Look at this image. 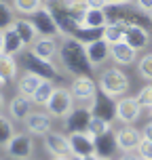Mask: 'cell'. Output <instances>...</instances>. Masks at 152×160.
Listing matches in <instances>:
<instances>
[{"instance_id":"1","label":"cell","mask_w":152,"mask_h":160,"mask_svg":"<svg viewBox=\"0 0 152 160\" xmlns=\"http://www.w3.org/2000/svg\"><path fill=\"white\" fill-rule=\"evenodd\" d=\"M59 57H61V63L70 74L74 76H91V70L93 65L87 57V51H85V44L78 42L72 36H66L64 44L59 47Z\"/></svg>"},{"instance_id":"2","label":"cell","mask_w":152,"mask_h":160,"mask_svg":"<svg viewBox=\"0 0 152 160\" xmlns=\"http://www.w3.org/2000/svg\"><path fill=\"white\" fill-rule=\"evenodd\" d=\"M108 21H125L129 25H142L146 23V17L142 15V8L131 7V2H108V7L104 8Z\"/></svg>"},{"instance_id":"3","label":"cell","mask_w":152,"mask_h":160,"mask_svg":"<svg viewBox=\"0 0 152 160\" xmlns=\"http://www.w3.org/2000/svg\"><path fill=\"white\" fill-rule=\"evenodd\" d=\"M99 87H102L99 91H104L106 95L116 99V97H123L129 91V78L125 72H120L118 68H110V70H106L102 74Z\"/></svg>"},{"instance_id":"4","label":"cell","mask_w":152,"mask_h":160,"mask_svg":"<svg viewBox=\"0 0 152 160\" xmlns=\"http://www.w3.org/2000/svg\"><path fill=\"white\" fill-rule=\"evenodd\" d=\"M49 110L51 116H55V118H66L68 114L74 110V97L70 93V88L66 87H55L53 91V95L49 99V103L45 105Z\"/></svg>"},{"instance_id":"5","label":"cell","mask_w":152,"mask_h":160,"mask_svg":"<svg viewBox=\"0 0 152 160\" xmlns=\"http://www.w3.org/2000/svg\"><path fill=\"white\" fill-rule=\"evenodd\" d=\"M47 7H49V11H51L53 19H55L59 32L64 34V36H72V34L80 28V23L70 15V11L66 8V0H64V2H59V0H51Z\"/></svg>"},{"instance_id":"6","label":"cell","mask_w":152,"mask_h":160,"mask_svg":"<svg viewBox=\"0 0 152 160\" xmlns=\"http://www.w3.org/2000/svg\"><path fill=\"white\" fill-rule=\"evenodd\" d=\"M91 108V114L95 116V118H102V120H108V122H112L116 118V99L110 95H106L104 91H99L95 97H93V101L89 103Z\"/></svg>"},{"instance_id":"7","label":"cell","mask_w":152,"mask_h":160,"mask_svg":"<svg viewBox=\"0 0 152 160\" xmlns=\"http://www.w3.org/2000/svg\"><path fill=\"white\" fill-rule=\"evenodd\" d=\"M24 65L28 72L40 76L42 80H55L57 78V70L53 68V63L47 61V59H40L38 55H34L32 51L24 55Z\"/></svg>"},{"instance_id":"8","label":"cell","mask_w":152,"mask_h":160,"mask_svg":"<svg viewBox=\"0 0 152 160\" xmlns=\"http://www.w3.org/2000/svg\"><path fill=\"white\" fill-rule=\"evenodd\" d=\"M70 93L76 101H82V103H91L93 97L97 95V87H95V80L91 76H76L70 84Z\"/></svg>"},{"instance_id":"9","label":"cell","mask_w":152,"mask_h":160,"mask_svg":"<svg viewBox=\"0 0 152 160\" xmlns=\"http://www.w3.org/2000/svg\"><path fill=\"white\" fill-rule=\"evenodd\" d=\"M30 21L34 23V28L38 30L40 36L53 38L57 34H61L59 28H57V23H55V19H53V15H51V11H49V7H40L36 13H32L30 15Z\"/></svg>"},{"instance_id":"10","label":"cell","mask_w":152,"mask_h":160,"mask_svg":"<svg viewBox=\"0 0 152 160\" xmlns=\"http://www.w3.org/2000/svg\"><path fill=\"white\" fill-rule=\"evenodd\" d=\"M91 118H93L91 108H74L72 112L66 116V133L68 135H72V133H87Z\"/></svg>"},{"instance_id":"11","label":"cell","mask_w":152,"mask_h":160,"mask_svg":"<svg viewBox=\"0 0 152 160\" xmlns=\"http://www.w3.org/2000/svg\"><path fill=\"white\" fill-rule=\"evenodd\" d=\"M142 114V105L137 103L135 97H120L116 101V118L125 124H133Z\"/></svg>"},{"instance_id":"12","label":"cell","mask_w":152,"mask_h":160,"mask_svg":"<svg viewBox=\"0 0 152 160\" xmlns=\"http://www.w3.org/2000/svg\"><path fill=\"white\" fill-rule=\"evenodd\" d=\"M45 148L53 156H74L72 154V145H70V137L64 135V133H51L49 131L45 135Z\"/></svg>"},{"instance_id":"13","label":"cell","mask_w":152,"mask_h":160,"mask_svg":"<svg viewBox=\"0 0 152 160\" xmlns=\"http://www.w3.org/2000/svg\"><path fill=\"white\" fill-rule=\"evenodd\" d=\"M142 139H144L142 131H137L131 124H127V127L116 131V143H118V150H123V152H133V150H137V145L142 143Z\"/></svg>"},{"instance_id":"14","label":"cell","mask_w":152,"mask_h":160,"mask_svg":"<svg viewBox=\"0 0 152 160\" xmlns=\"http://www.w3.org/2000/svg\"><path fill=\"white\" fill-rule=\"evenodd\" d=\"M32 139L25 135V133H15L13 139L7 143V152L11 158L15 160H25L30 154H32Z\"/></svg>"},{"instance_id":"15","label":"cell","mask_w":152,"mask_h":160,"mask_svg":"<svg viewBox=\"0 0 152 160\" xmlns=\"http://www.w3.org/2000/svg\"><path fill=\"white\" fill-rule=\"evenodd\" d=\"M93 143H95V156H99V158H112L116 154V150H118L116 133H112V128L93 137Z\"/></svg>"},{"instance_id":"16","label":"cell","mask_w":152,"mask_h":160,"mask_svg":"<svg viewBox=\"0 0 152 160\" xmlns=\"http://www.w3.org/2000/svg\"><path fill=\"white\" fill-rule=\"evenodd\" d=\"M110 57L118 65H131V63H135V59H137V51L129 42L120 40V42L110 44Z\"/></svg>"},{"instance_id":"17","label":"cell","mask_w":152,"mask_h":160,"mask_svg":"<svg viewBox=\"0 0 152 160\" xmlns=\"http://www.w3.org/2000/svg\"><path fill=\"white\" fill-rule=\"evenodd\" d=\"M68 137H70V145H72L74 156L85 158V156L95 154V143H93V137L89 135V133H72V135H68Z\"/></svg>"},{"instance_id":"18","label":"cell","mask_w":152,"mask_h":160,"mask_svg":"<svg viewBox=\"0 0 152 160\" xmlns=\"http://www.w3.org/2000/svg\"><path fill=\"white\" fill-rule=\"evenodd\" d=\"M85 51H87V57L91 61V65H102L110 57V42H106L104 38L95 40V42L85 44Z\"/></svg>"},{"instance_id":"19","label":"cell","mask_w":152,"mask_h":160,"mask_svg":"<svg viewBox=\"0 0 152 160\" xmlns=\"http://www.w3.org/2000/svg\"><path fill=\"white\" fill-rule=\"evenodd\" d=\"M25 127L34 135H47L51 131V116L45 112H30V116L24 120Z\"/></svg>"},{"instance_id":"20","label":"cell","mask_w":152,"mask_h":160,"mask_svg":"<svg viewBox=\"0 0 152 160\" xmlns=\"http://www.w3.org/2000/svg\"><path fill=\"white\" fill-rule=\"evenodd\" d=\"M32 112V97L28 95H15L11 99V103H8V114H11V118L15 120H25Z\"/></svg>"},{"instance_id":"21","label":"cell","mask_w":152,"mask_h":160,"mask_svg":"<svg viewBox=\"0 0 152 160\" xmlns=\"http://www.w3.org/2000/svg\"><path fill=\"white\" fill-rule=\"evenodd\" d=\"M125 42H129L135 51H142L150 44V34L146 32L144 25H129L125 32Z\"/></svg>"},{"instance_id":"22","label":"cell","mask_w":152,"mask_h":160,"mask_svg":"<svg viewBox=\"0 0 152 160\" xmlns=\"http://www.w3.org/2000/svg\"><path fill=\"white\" fill-rule=\"evenodd\" d=\"M32 53H34V55H38L40 59H47V61H51V59L57 55V42H55L53 38H49V36H42V38L34 40Z\"/></svg>"},{"instance_id":"23","label":"cell","mask_w":152,"mask_h":160,"mask_svg":"<svg viewBox=\"0 0 152 160\" xmlns=\"http://www.w3.org/2000/svg\"><path fill=\"white\" fill-rule=\"evenodd\" d=\"M13 28H15V32L21 36V40H24L25 44H32L34 40L40 36L38 30L34 28V23L30 19H15V21H13Z\"/></svg>"},{"instance_id":"24","label":"cell","mask_w":152,"mask_h":160,"mask_svg":"<svg viewBox=\"0 0 152 160\" xmlns=\"http://www.w3.org/2000/svg\"><path fill=\"white\" fill-rule=\"evenodd\" d=\"M40 84H42V78L36 76V74H32V72H25L21 78L17 80V88H19V93H21V95H28V97H32Z\"/></svg>"},{"instance_id":"25","label":"cell","mask_w":152,"mask_h":160,"mask_svg":"<svg viewBox=\"0 0 152 160\" xmlns=\"http://www.w3.org/2000/svg\"><path fill=\"white\" fill-rule=\"evenodd\" d=\"M127 28H129V23H125V21H110V23L104 28V40H106V42H110V44L125 40Z\"/></svg>"},{"instance_id":"26","label":"cell","mask_w":152,"mask_h":160,"mask_svg":"<svg viewBox=\"0 0 152 160\" xmlns=\"http://www.w3.org/2000/svg\"><path fill=\"white\" fill-rule=\"evenodd\" d=\"M25 47V42L21 40V36L15 32V28L11 25L8 30H4V53L7 55H15L21 53V48Z\"/></svg>"},{"instance_id":"27","label":"cell","mask_w":152,"mask_h":160,"mask_svg":"<svg viewBox=\"0 0 152 160\" xmlns=\"http://www.w3.org/2000/svg\"><path fill=\"white\" fill-rule=\"evenodd\" d=\"M108 23L110 21H108V15H106L104 8H87L85 19H82L85 28H106Z\"/></svg>"},{"instance_id":"28","label":"cell","mask_w":152,"mask_h":160,"mask_svg":"<svg viewBox=\"0 0 152 160\" xmlns=\"http://www.w3.org/2000/svg\"><path fill=\"white\" fill-rule=\"evenodd\" d=\"M0 78L4 82H11L17 78V61L13 55L0 53Z\"/></svg>"},{"instance_id":"29","label":"cell","mask_w":152,"mask_h":160,"mask_svg":"<svg viewBox=\"0 0 152 160\" xmlns=\"http://www.w3.org/2000/svg\"><path fill=\"white\" fill-rule=\"evenodd\" d=\"M72 38H76L82 44H89V42H95V40L104 38V28H85L80 25L78 30L72 34Z\"/></svg>"},{"instance_id":"30","label":"cell","mask_w":152,"mask_h":160,"mask_svg":"<svg viewBox=\"0 0 152 160\" xmlns=\"http://www.w3.org/2000/svg\"><path fill=\"white\" fill-rule=\"evenodd\" d=\"M53 91H55V87L51 84V80H42V84L36 88V93L32 95V101L38 105H47L51 95H53Z\"/></svg>"},{"instance_id":"31","label":"cell","mask_w":152,"mask_h":160,"mask_svg":"<svg viewBox=\"0 0 152 160\" xmlns=\"http://www.w3.org/2000/svg\"><path fill=\"white\" fill-rule=\"evenodd\" d=\"M13 135H15V131H13L11 120L4 118V116H0V145L7 148V143L13 139Z\"/></svg>"},{"instance_id":"32","label":"cell","mask_w":152,"mask_h":160,"mask_svg":"<svg viewBox=\"0 0 152 160\" xmlns=\"http://www.w3.org/2000/svg\"><path fill=\"white\" fill-rule=\"evenodd\" d=\"M13 4L19 13H24V15H32L36 13L40 7H42V2L40 0H13Z\"/></svg>"},{"instance_id":"33","label":"cell","mask_w":152,"mask_h":160,"mask_svg":"<svg viewBox=\"0 0 152 160\" xmlns=\"http://www.w3.org/2000/svg\"><path fill=\"white\" fill-rule=\"evenodd\" d=\"M106 131H110V122L108 120H102V118H91V122H89V128H87V133L91 137H97V135H102V133H106Z\"/></svg>"},{"instance_id":"34","label":"cell","mask_w":152,"mask_h":160,"mask_svg":"<svg viewBox=\"0 0 152 160\" xmlns=\"http://www.w3.org/2000/svg\"><path fill=\"white\" fill-rule=\"evenodd\" d=\"M13 11L8 7L4 0H0V30H8L11 25H13Z\"/></svg>"},{"instance_id":"35","label":"cell","mask_w":152,"mask_h":160,"mask_svg":"<svg viewBox=\"0 0 152 160\" xmlns=\"http://www.w3.org/2000/svg\"><path fill=\"white\" fill-rule=\"evenodd\" d=\"M137 72H139L142 78L152 80V53H148V55H144L142 59H139V63H137Z\"/></svg>"},{"instance_id":"36","label":"cell","mask_w":152,"mask_h":160,"mask_svg":"<svg viewBox=\"0 0 152 160\" xmlns=\"http://www.w3.org/2000/svg\"><path fill=\"white\" fill-rule=\"evenodd\" d=\"M137 103L142 105V108H148V110H152V84H146L139 93H137Z\"/></svg>"},{"instance_id":"37","label":"cell","mask_w":152,"mask_h":160,"mask_svg":"<svg viewBox=\"0 0 152 160\" xmlns=\"http://www.w3.org/2000/svg\"><path fill=\"white\" fill-rule=\"evenodd\" d=\"M137 154L142 160H152V141L150 139H142V143L137 145Z\"/></svg>"},{"instance_id":"38","label":"cell","mask_w":152,"mask_h":160,"mask_svg":"<svg viewBox=\"0 0 152 160\" xmlns=\"http://www.w3.org/2000/svg\"><path fill=\"white\" fill-rule=\"evenodd\" d=\"M85 4L89 8H106L108 7V0H85Z\"/></svg>"},{"instance_id":"39","label":"cell","mask_w":152,"mask_h":160,"mask_svg":"<svg viewBox=\"0 0 152 160\" xmlns=\"http://www.w3.org/2000/svg\"><path fill=\"white\" fill-rule=\"evenodd\" d=\"M135 4L142 11H152V0H135Z\"/></svg>"},{"instance_id":"40","label":"cell","mask_w":152,"mask_h":160,"mask_svg":"<svg viewBox=\"0 0 152 160\" xmlns=\"http://www.w3.org/2000/svg\"><path fill=\"white\" fill-rule=\"evenodd\" d=\"M142 135H144V139H150L152 141V122H148V124L142 128Z\"/></svg>"},{"instance_id":"41","label":"cell","mask_w":152,"mask_h":160,"mask_svg":"<svg viewBox=\"0 0 152 160\" xmlns=\"http://www.w3.org/2000/svg\"><path fill=\"white\" fill-rule=\"evenodd\" d=\"M120 160H142V158H139V154H137V156H133L131 152H127L125 156H120Z\"/></svg>"},{"instance_id":"42","label":"cell","mask_w":152,"mask_h":160,"mask_svg":"<svg viewBox=\"0 0 152 160\" xmlns=\"http://www.w3.org/2000/svg\"><path fill=\"white\" fill-rule=\"evenodd\" d=\"M0 53H4V30H0Z\"/></svg>"},{"instance_id":"43","label":"cell","mask_w":152,"mask_h":160,"mask_svg":"<svg viewBox=\"0 0 152 160\" xmlns=\"http://www.w3.org/2000/svg\"><path fill=\"white\" fill-rule=\"evenodd\" d=\"M2 108H4V97H2V93H0V112H2Z\"/></svg>"},{"instance_id":"44","label":"cell","mask_w":152,"mask_h":160,"mask_svg":"<svg viewBox=\"0 0 152 160\" xmlns=\"http://www.w3.org/2000/svg\"><path fill=\"white\" fill-rule=\"evenodd\" d=\"M82 160H97V156H95V154H91V156H85Z\"/></svg>"},{"instance_id":"45","label":"cell","mask_w":152,"mask_h":160,"mask_svg":"<svg viewBox=\"0 0 152 160\" xmlns=\"http://www.w3.org/2000/svg\"><path fill=\"white\" fill-rule=\"evenodd\" d=\"M53 160H70L68 156H53Z\"/></svg>"},{"instance_id":"46","label":"cell","mask_w":152,"mask_h":160,"mask_svg":"<svg viewBox=\"0 0 152 160\" xmlns=\"http://www.w3.org/2000/svg\"><path fill=\"white\" fill-rule=\"evenodd\" d=\"M70 160H82L80 156H70Z\"/></svg>"},{"instance_id":"47","label":"cell","mask_w":152,"mask_h":160,"mask_svg":"<svg viewBox=\"0 0 152 160\" xmlns=\"http://www.w3.org/2000/svg\"><path fill=\"white\" fill-rule=\"evenodd\" d=\"M108 2H129V0H108Z\"/></svg>"},{"instance_id":"48","label":"cell","mask_w":152,"mask_h":160,"mask_svg":"<svg viewBox=\"0 0 152 160\" xmlns=\"http://www.w3.org/2000/svg\"><path fill=\"white\" fill-rule=\"evenodd\" d=\"M97 160H112V158H99V156H97Z\"/></svg>"},{"instance_id":"49","label":"cell","mask_w":152,"mask_h":160,"mask_svg":"<svg viewBox=\"0 0 152 160\" xmlns=\"http://www.w3.org/2000/svg\"><path fill=\"white\" fill-rule=\"evenodd\" d=\"M148 17H150V19H152V11H148Z\"/></svg>"},{"instance_id":"50","label":"cell","mask_w":152,"mask_h":160,"mask_svg":"<svg viewBox=\"0 0 152 160\" xmlns=\"http://www.w3.org/2000/svg\"><path fill=\"white\" fill-rule=\"evenodd\" d=\"M40 2H42V4H45V2H51V0H40Z\"/></svg>"},{"instance_id":"51","label":"cell","mask_w":152,"mask_h":160,"mask_svg":"<svg viewBox=\"0 0 152 160\" xmlns=\"http://www.w3.org/2000/svg\"><path fill=\"white\" fill-rule=\"evenodd\" d=\"M2 84H4V80H2V78H0V87H2Z\"/></svg>"},{"instance_id":"52","label":"cell","mask_w":152,"mask_h":160,"mask_svg":"<svg viewBox=\"0 0 152 160\" xmlns=\"http://www.w3.org/2000/svg\"><path fill=\"white\" fill-rule=\"evenodd\" d=\"M150 118H152V110H150Z\"/></svg>"}]
</instances>
